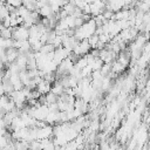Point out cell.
I'll use <instances>...</instances> for the list:
<instances>
[{"label":"cell","instance_id":"cell-1","mask_svg":"<svg viewBox=\"0 0 150 150\" xmlns=\"http://www.w3.org/2000/svg\"><path fill=\"white\" fill-rule=\"evenodd\" d=\"M14 40H28L29 38V29L26 26H16L13 28V36Z\"/></svg>","mask_w":150,"mask_h":150},{"label":"cell","instance_id":"cell-2","mask_svg":"<svg viewBox=\"0 0 150 150\" xmlns=\"http://www.w3.org/2000/svg\"><path fill=\"white\" fill-rule=\"evenodd\" d=\"M18 50H19V49H16V48H14V47H11V48H7V49H6L7 61H8V63L14 62V61L16 60V57H18L19 54H20V52H18Z\"/></svg>","mask_w":150,"mask_h":150},{"label":"cell","instance_id":"cell-3","mask_svg":"<svg viewBox=\"0 0 150 150\" xmlns=\"http://www.w3.org/2000/svg\"><path fill=\"white\" fill-rule=\"evenodd\" d=\"M36 88H38V91H39L40 94H47V93L49 91V89H50L49 81H47V80L40 81V82L38 83V86H36Z\"/></svg>","mask_w":150,"mask_h":150},{"label":"cell","instance_id":"cell-4","mask_svg":"<svg viewBox=\"0 0 150 150\" xmlns=\"http://www.w3.org/2000/svg\"><path fill=\"white\" fill-rule=\"evenodd\" d=\"M0 35H1L4 39H12V36H13L12 27H5V28L0 32Z\"/></svg>","mask_w":150,"mask_h":150},{"label":"cell","instance_id":"cell-5","mask_svg":"<svg viewBox=\"0 0 150 150\" xmlns=\"http://www.w3.org/2000/svg\"><path fill=\"white\" fill-rule=\"evenodd\" d=\"M0 128H6L5 122H4V116H1V115H0Z\"/></svg>","mask_w":150,"mask_h":150},{"label":"cell","instance_id":"cell-6","mask_svg":"<svg viewBox=\"0 0 150 150\" xmlns=\"http://www.w3.org/2000/svg\"><path fill=\"white\" fill-rule=\"evenodd\" d=\"M4 94H6V93H5V89H4L2 83H1V84H0V96H1V95H4Z\"/></svg>","mask_w":150,"mask_h":150},{"label":"cell","instance_id":"cell-7","mask_svg":"<svg viewBox=\"0 0 150 150\" xmlns=\"http://www.w3.org/2000/svg\"><path fill=\"white\" fill-rule=\"evenodd\" d=\"M2 68H4V62L0 61V70H2Z\"/></svg>","mask_w":150,"mask_h":150}]
</instances>
